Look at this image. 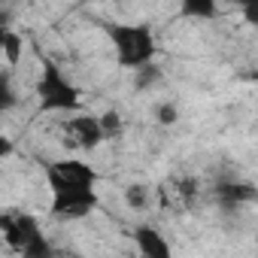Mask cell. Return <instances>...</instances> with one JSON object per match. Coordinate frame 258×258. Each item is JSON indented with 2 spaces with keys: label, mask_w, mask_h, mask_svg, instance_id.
I'll list each match as a JSON object with an SVG mask.
<instances>
[{
  "label": "cell",
  "mask_w": 258,
  "mask_h": 258,
  "mask_svg": "<svg viewBox=\"0 0 258 258\" xmlns=\"http://www.w3.org/2000/svg\"><path fill=\"white\" fill-rule=\"evenodd\" d=\"M109 4H112V0H109Z\"/></svg>",
  "instance_id": "obj_17"
},
{
  "label": "cell",
  "mask_w": 258,
  "mask_h": 258,
  "mask_svg": "<svg viewBox=\"0 0 258 258\" xmlns=\"http://www.w3.org/2000/svg\"><path fill=\"white\" fill-rule=\"evenodd\" d=\"M112 49H115V61L121 67H143L149 64L155 55H158V46H155V34L149 25H103Z\"/></svg>",
  "instance_id": "obj_2"
},
{
  "label": "cell",
  "mask_w": 258,
  "mask_h": 258,
  "mask_svg": "<svg viewBox=\"0 0 258 258\" xmlns=\"http://www.w3.org/2000/svg\"><path fill=\"white\" fill-rule=\"evenodd\" d=\"M182 16H191V19H216L219 16V0H182Z\"/></svg>",
  "instance_id": "obj_11"
},
{
  "label": "cell",
  "mask_w": 258,
  "mask_h": 258,
  "mask_svg": "<svg viewBox=\"0 0 258 258\" xmlns=\"http://www.w3.org/2000/svg\"><path fill=\"white\" fill-rule=\"evenodd\" d=\"M134 240H137V249H140L146 258H167V255H170L167 240H164L155 228H149V225H140V228L134 231Z\"/></svg>",
  "instance_id": "obj_7"
},
{
  "label": "cell",
  "mask_w": 258,
  "mask_h": 258,
  "mask_svg": "<svg viewBox=\"0 0 258 258\" xmlns=\"http://www.w3.org/2000/svg\"><path fill=\"white\" fill-rule=\"evenodd\" d=\"M100 207V198L94 188H79V191H58L52 195V216L55 219H82Z\"/></svg>",
  "instance_id": "obj_5"
},
{
  "label": "cell",
  "mask_w": 258,
  "mask_h": 258,
  "mask_svg": "<svg viewBox=\"0 0 258 258\" xmlns=\"http://www.w3.org/2000/svg\"><path fill=\"white\" fill-rule=\"evenodd\" d=\"M0 246H4V240H0Z\"/></svg>",
  "instance_id": "obj_16"
},
{
  "label": "cell",
  "mask_w": 258,
  "mask_h": 258,
  "mask_svg": "<svg viewBox=\"0 0 258 258\" xmlns=\"http://www.w3.org/2000/svg\"><path fill=\"white\" fill-rule=\"evenodd\" d=\"M97 170L88 161H49L46 164V182L52 195L58 191H79V188H94L97 185Z\"/></svg>",
  "instance_id": "obj_4"
},
{
  "label": "cell",
  "mask_w": 258,
  "mask_h": 258,
  "mask_svg": "<svg viewBox=\"0 0 258 258\" xmlns=\"http://www.w3.org/2000/svg\"><path fill=\"white\" fill-rule=\"evenodd\" d=\"M7 31H10V28H7V16L0 13V49H4V37H7Z\"/></svg>",
  "instance_id": "obj_15"
},
{
  "label": "cell",
  "mask_w": 258,
  "mask_h": 258,
  "mask_svg": "<svg viewBox=\"0 0 258 258\" xmlns=\"http://www.w3.org/2000/svg\"><path fill=\"white\" fill-rule=\"evenodd\" d=\"M97 121H100L103 140H118V137L124 134V118H121V112H115V109H106L103 115H97Z\"/></svg>",
  "instance_id": "obj_12"
},
{
  "label": "cell",
  "mask_w": 258,
  "mask_h": 258,
  "mask_svg": "<svg viewBox=\"0 0 258 258\" xmlns=\"http://www.w3.org/2000/svg\"><path fill=\"white\" fill-rule=\"evenodd\" d=\"M22 55H25V40H22V34H16V31H7V37H4V49H0V58L7 61V67H19L22 64Z\"/></svg>",
  "instance_id": "obj_9"
},
{
  "label": "cell",
  "mask_w": 258,
  "mask_h": 258,
  "mask_svg": "<svg viewBox=\"0 0 258 258\" xmlns=\"http://www.w3.org/2000/svg\"><path fill=\"white\" fill-rule=\"evenodd\" d=\"M16 103H19V91H16L13 67H0V115L10 112Z\"/></svg>",
  "instance_id": "obj_8"
},
{
  "label": "cell",
  "mask_w": 258,
  "mask_h": 258,
  "mask_svg": "<svg viewBox=\"0 0 258 258\" xmlns=\"http://www.w3.org/2000/svg\"><path fill=\"white\" fill-rule=\"evenodd\" d=\"M124 204H127V210H134V213L146 210V207L152 204V191H149V185H143V182H131V185L124 188Z\"/></svg>",
  "instance_id": "obj_10"
},
{
  "label": "cell",
  "mask_w": 258,
  "mask_h": 258,
  "mask_svg": "<svg viewBox=\"0 0 258 258\" xmlns=\"http://www.w3.org/2000/svg\"><path fill=\"white\" fill-rule=\"evenodd\" d=\"M61 131H64L67 140H70L76 149H82V152H91V149H97V146L103 143L100 121H97V115H88V112H79V115L67 118Z\"/></svg>",
  "instance_id": "obj_6"
},
{
  "label": "cell",
  "mask_w": 258,
  "mask_h": 258,
  "mask_svg": "<svg viewBox=\"0 0 258 258\" xmlns=\"http://www.w3.org/2000/svg\"><path fill=\"white\" fill-rule=\"evenodd\" d=\"M0 240H4V249H10L16 255H28V258L52 252V246L46 243L37 219L31 213H22V210L0 213Z\"/></svg>",
  "instance_id": "obj_3"
},
{
  "label": "cell",
  "mask_w": 258,
  "mask_h": 258,
  "mask_svg": "<svg viewBox=\"0 0 258 258\" xmlns=\"http://www.w3.org/2000/svg\"><path fill=\"white\" fill-rule=\"evenodd\" d=\"M155 118H158V124H176V118H179V109H176V103H158L155 106Z\"/></svg>",
  "instance_id": "obj_13"
},
{
  "label": "cell",
  "mask_w": 258,
  "mask_h": 258,
  "mask_svg": "<svg viewBox=\"0 0 258 258\" xmlns=\"http://www.w3.org/2000/svg\"><path fill=\"white\" fill-rule=\"evenodd\" d=\"M40 112H79L82 94L79 88L64 76V70L52 58H40V79L34 85Z\"/></svg>",
  "instance_id": "obj_1"
},
{
  "label": "cell",
  "mask_w": 258,
  "mask_h": 258,
  "mask_svg": "<svg viewBox=\"0 0 258 258\" xmlns=\"http://www.w3.org/2000/svg\"><path fill=\"white\" fill-rule=\"evenodd\" d=\"M13 152H16V143H13V140L4 134V131H0V161H4V158H10Z\"/></svg>",
  "instance_id": "obj_14"
}]
</instances>
